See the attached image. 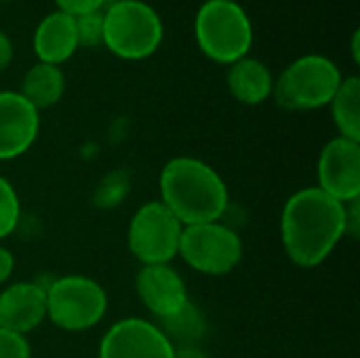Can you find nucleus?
I'll return each instance as SVG.
<instances>
[{"label":"nucleus","mask_w":360,"mask_h":358,"mask_svg":"<svg viewBox=\"0 0 360 358\" xmlns=\"http://www.w3.org/2000/svg\"><path fill=\"white\" fill-rule=\"evenodd\" d=\"M175 344L160 325L129 317L116 321L99 342V358H175Z\"/></svg>","instance_id":"9"},{"label":"nucleus","mask_w":360,"mask_h":358,"mask_svg":"<svg viewBox=\"0 0 360 358\" xmlns=\"http://www.w3.org/2000/svg\"><path fill=\"white\" fill-rule=\"evenodd\" d=\"M0 358H32V348L25 335L0 327Z\"/></svg>","instance_id":"21"},{"label":"nucleus","mask_w":360,"mask_h":358,"mask_svg":"<svg viewBox=\"0 0 360 358\" xmlns=\"http://www.w3.org/2000/svg\"><path fill=\"white\" fill-rule=\"evenodd\" d=\"M319 186L331 198L348 205L360 198V141L331 139L319 156Z\"/></svg>","instance_id":"10"},{"label":"nucleus","mask_w":360,"mask_h":358,"mask_svg":"<svg viewBox=\"0 0 360 358\" xmlns=\"http://www.w3.org/2000/svg\"><path fill=\"white\" fill-rule=\"evenodd\" d=\"M346 232V205L316 186L293 192L283 207V247L287 257L300 268L321 266Z\"/></svg>","instance_id":"1"},{"label":"nucleus","mask_w":360,"mask_h":358,"mask_svg":"<svg viewBox=\"0 0 360 358\" xmlns=\"http://www.w3.org/2000/svg\"><path fill=\"white\" fill-rule=\"evenodd\" d=\"M0 2H17V0H0Z\"/></svg>","instance_id":"27"},{"label":"nucleus","mask_w":360,"mask_h":358,"mask_svg":"<svg viewBox=\"0 0 360 358\" xmlns=\"http://www.w3.org/2000/svg\"><path fill=\"white\" fill-rule=\"evenodd\" d=\"M226 84L236 101L245 106H259L268 97H272L274 76L264 61L247 55L230 63Z\"/></svg>","instance_id":"15"},{"label":"nucleus","mask_w":360,"mask_h":358,"mask_svg":"<svg viewBox=\"0 0 360 358\" xmlns=\"http://www.w3.org/2000/svg\"><path fill=\"white\" fill-rule=\"evenodd\" d=\"M40 131V112L19 91H0V160L23 156Z\"/></svg>","instance_id":"12"},{"label":"nucleus","mask_w":360,"mask_h":358,"mask_svg":"<svg viewBox=\"0 0 360 358\" xmlns=\"http://www.w3.org/2000/svg\"><path fill=\"white\" fill-rule=\"evenodd\" d=\"M46 291V319L63 331H86L99 325L108 312L105 289L82 274L55 279Z\"/></svg>","instance_id":"6"},{"label":"nucleus","mask_w":360,"mask_h":358,"mask_svg":"<svg viewBox=\"0 0 360 358\" xmlns=\"http://www.w3.org/2000/svg\"><path fill=\"white\" fill-rule=\"evenodd\" d=\"M108 0H55V4L59 6V11L78 17L84 13H93V11H101L105 6Z\"/></svg>","instance_id":"22"},{"label":"nucleus","mask_w":360,"mask_h":358,"mask_svg":"<svg viewBox=\"0 0 360 358\" xmlns=\"http://www.w3.org/2000/svg\"><path fill=\"white\" fill-rule=\"evenodd\" d=\"M243 238L221 222L184 226L179 253L194 272L205 276H226L243 262Z\"/></svg>","instance_id":"7"},{"label":"nucleus","mask_w":360,"mask_h":358,"mask_svg":"<svg viewBox=\"0 0 360 358\" xmlns=\"http://www.w3.org/2000/svg\"><path fill=\"white\" fill-rule=\"evenodd\" d=\"M158 11L143 0H116L103 11V44L120 59L141 61L162 44Z\"/></svg>","instance_id":"3"},{"label":"nucleus","mask_w":360,"mask_h":358,"mask_svg":"<svg viewBox=\"0 0 360 358\" xmlns=\"http://www.w3.org/2000/svg\"><path fill=\"white\" fill-rule=\"evenodd\" d=\"M160 203L184 224L221 222L230 194L224 177L205 160L175 156L160 171Z\"/></svg>","instance_id":"2"},{"label":"nucleus","mask_w":360,"mask_h":358,"mask_svg":"<svg viewBox=\"0 0 360 358\" xmlns=\"http://www.w3.org/2000/svg\"><path fill=\"white\" fill-rule=\"evenodd\" d=\"M344 76L335 61L325 55H302L274 80L272 97L291 112L319 110L331 103Z\"/></svg>","instance_id":"5"},{"label":"nucleus","mask_w":360,"mask_h":358,"mask_svg":"<svg viewBox=\"0 0 360 358\" xmlns=\"http://www.w3.org/2000/svg\"><path fill=\"white\" fill-rule=\"evenodd\" d=\"M331 116L340 131V137L360 141V78L348 76L342 80L338 93L331 99Z\"/></svg>","instance_id":"17"},{"label":"nucleus","mask_w":360,"mask_h":358,"mask_svg":"<svg viewBox=\"0 0 360 358\" xmlns=\"http://www.w3.org/2000/svg\"><path fill=\"white\" fill-rule=\"evenodd\" d=\"M167 338L173 342L175 338L181 340V342H192V340H198L202 329H205V323H202V317L200 312L194 308V304L190 302L179 314H175L173 319L165 321L162 327H160Z\"/></svg>","instance_id":"18"},{"label":"nucleus","mask_w":360,"mask_h":358,"mask_svg":"<svg viewBox=\"0 0 360 358\" xmlns=\"http://www.w3.org/2000/svg\"><path fill=\"white\" fill-rule=\"evenodd\" d=\"M19 93L38 112L53 108L55 103L61 101V97L65 93V76L59 65L38 61L36 65H32L25 72Z\"/></svg>","instance_id":"16"},{"label":"nucleus","mask_w":360,"mask_h":358,"mask_svg":"<svg viewBox=\"0 0 360 358\" xmlns=\"http://www.w3.org/2000/svg\"><path fill=\"white\" fill-rule=\"evenodd\" d=\"M13 61V42L11 38L0 30V70H4Z\"/></svg>","instance_id":"24"},{"label":"nucleus","mask_w":360,"mask_h":358,"mask_svg":"<svg viewBox=\"0 0 360 358\" xmlns=\"http://www.w3.org/2000/svg\"><path fill=\"white\" fill-rule=\"evenodd\" d=\"M359 38H360V34L359 32H354V36H352V55H354V61L359 63Z\"/></svg>","instance_id":"26"},{"label":"nucleus","mask_w":360,"mask_h":358,"mask_svg":"<svg viewBox=\"0 0 360 358\" xmlns=\"http://www.w3.org/2000/svg\"><path fill=\"white\" fill-rule=\"evenodd\" d=\"M194 36L211 61L230 65L247 57L253 44V23L236 0H207L196 13Z\"/></svg>","instance_id":"4"},{"label":"nucleus","mask_w":360,"mask_h":358,"mask_svg":"<svg viewBox=\"0 0 360 358\" xmlns=\"http://www.w3.org/2000/svg\"><path fill=\"white\" fill-rule=\"evenodd\" d=\"M46 319V291L32 281L13 283L0 291V327L19 335L38 329Z\"/></svg>","instance_id":"13"},{"label":"nucleus","mask_w":360,"mask_h":358,"mask_svg":"<svg viewBox=\"0 0 360 358\" xmlns=\"http://www.w3.org/2000/svg\"><path fill=\"white\" fill-rule=\"evenodd\" d=\"M32 46L40 63L61 65L63 61H68L78 49L74 17L63 11L46 15L36 25Z\"/></svg>","instance_id":"14"},{"label":"nucleus","mask_w":360,"mask_h":358,"mask_svg":"<svg viewBox=\"0 0 360 358\" xmlns=\"http://www.w3.org/2000/svg\"><path fill=\"white\" fill-rule=\"evenodd\" d=\"M15 272V257L6 247H0V285H4Z\"/></svg>","instance_id":"23"},{"label":"nucleus","mask_w":360,"mask_h":358,"mask_svg":"<svg viewBox=\"0 0 360 358\" xmlns=\"http://www.w3.org/2000/svg\"><path fill=\"white\" fill-rule=\"evenodd\" d=\"M78 46H99L103 44V8L74 17Z\"/></svg>","instance_id":"20"},{"label":"nucleus","mask_w":360,"mask_h":358,"mask_svg":"<svg viewBox=\"0 0 360 358\" xmlns=\"http://www.w3.org/2000/svg\"><path fill=\"white\" fill-rule=\"evenodd\" d=\"M21 219V203L13 184L0 175V241L11 236Z\"/></svg>","instance_id":"19"},{"label":"nucleus","mask_w":360,"mask_h":358,"mask_svg":"<svg viewBox=\"0 0 360 358\" xmlns=\"http://www.w3.org/2000/svg\"><path fill=\"white\" fill-rule=\"evenodd\" d=\"M175 358H205L198 350H194V348H184V350H179V352H175Z\"/></svg>","instance_id":"25"},{"label":"nucleus","mask_w":360,"mask_h":358,"mask_svg":"<svg viewBox=\"0 0 360 358\" xmlns=\"http://www.w3.org/2000/svg\"><path fill=\"white\" fill-rule=\"evenodd\" d=\"M135 291L146 310L160 323L173 319L190 304L186 281L171 264L141 266L135 279Z\"/></svg>","instance_id":"11"},{"label":"nucleus","mask_w":360,"mask_h":358,"mask_svg":"<svg viewBox=\"0 0 360 358\" xmlns=\"http://www.w3.org/2000/svg\"><path fill=\"white\" fill-rule=\"evenodd\" d=\"M184 224L160 203L141 205L129 222V249L141 266L171 264L179 253Z\"/></svg>","instance_id":"8"}]
</instances>
